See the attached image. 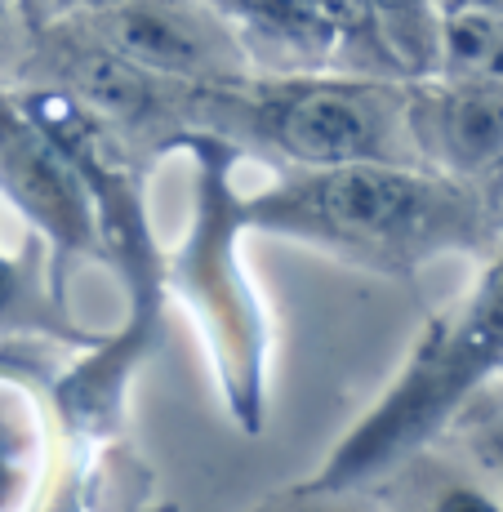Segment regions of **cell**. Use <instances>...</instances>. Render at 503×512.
Returning <instances> with one entry per match:
<instances>
[{
    "label": "cell",
    "mask_w": 503,
    "mask_h": 512,
    "mask_svg": "<svg viewBox=\"0 0 503 512\" xmlns=\"http://www.w3.org/2000/svg\"><path fill=\"white\" fill-rule=\"evenodd\" d=\"M250 121L281 156L303 170L348 161H388L392 107L379 85L366 81H276L259 85Z\"/></svg>",
    "instance_id": "cell-5"
},
{
    "label": "cell",
    "mask_w": 503,
    "mask_h": 512,
    "mask_svg": "<svg viewBox=\"0 0 503 512\" xmlns=\"http://www.w3.org/2000/svg\"><path fill=\"white\" fill-rule=\"evenodd\" d=\"M81 5H98V9H103V5H112V0H81Z\"/></svg>",
    "instance_id": "cell-18"
},
{
    "label": "cell",
    "mask_w": 503,
    "mask_h": 512,
    "mask_svg": "<svg viewBox=\"0 0 503 512\" xmlns=\"http://www.w3.org/2000/svg\"><path fill=\"white\" fill-rule=\"evenodd\" d=\"M437 63L450 76L503 81V18L486 9H450L437 27Z\"/></svg>",
    "instance_id": "cell-11"
},
{
    "label": "cell",
    "mask_w": 503,
    "mask_h": 512,
    "mask_svg": "<svg viewBox=\"0 0 503 512\" xmlns=\"http://www.w3.org/2000/svg\"><path fill=\"white\" fill-rule=\"evenodd\" d=\"M245 223L303 236L366 268H414L428 254L486 241V205L463 179L397 161H348L308 170L245 201Z\"/></svg>",
    "instance_id": "cell-1"
},
{
    "label": "cell",
    "mask_w": 503,
    "mask_h": 512,
    "mask_svg": "<svg viewBox=\"0 0 503 512\" xmlns=\"http://www.w3.org/2000/svg\"><path fill=\"white\" fill-rule=\"evenodd\" d=\"M0 187L49 236L54 250H98L90 187L81 183L63 147L27 116V107L5 94H0Z\"/></svg>",
    "instance_id": "cell-6"
},
{
    "label": "cell",
    "mask_w": 503,
    "mask_h": 512,
    "mask_svg": "<svg viewBox=\"0 0 503 512\" xmlns=\"http://www.w3.org/2000/svg\"><path fill=\"white\" fill-rule=\"evenodd\" d=\"M437 14H450V9H486V14H499L503 18V0H432Z\"/></svg>",
    "instance_id": "cell-17"
},
{
    "label": "cell",
    "mask_w": 503,
    "mask_h": 512,
    "mask_svg": "<svg viewBox=\"0 0 503 512\" xmlns=\"http://www.w3.org/2000/svg\"><path fill=\"white\" fill-rule=\"evenodd\" d=\"M174 147L192 152L196 165V219L174 254V277L187 290L201 326L210 334L214 370L223 379L232 415L241 428L263 423V321L245 272L236 268V228L245 223V201L232 187V152L219 139L187 134Z\"/></svg>",
    "instance_id": "cell-3"
},
{
    "label": "cell",
    "mask_w": 503,
    "mask_h": 512,
    "mask_svg": "<svg viewBox=\"0 0 503 512\" xmlns=\"http://www.w3.org/2000/svg\"><path fill=\"white\" fill-rule=\"evenodd\" d=\"M103 36L152 76L219 81L236 72V45L205 0H112Z\"/></svg>",
    "instance_id": "cell-7"
},
{
    "label": "cell",
    "mask_w": 503,
    "mask_h": 512,
    "mask_svg": "<svg viewBox=\"0 0 503 512\" xmlns=\"http://www.w3.org/2000/svg\"><path fill=\"white\" fill-rule=\"evenodd\" d=\"M32 423H27L18 410L0 406V508L14 504L18 490L32 477Z\"/></svg>",
    "instance_id": "cell-14"
},
{
    "label": "cell",
    "mask_w": 503,
    "mask_h": 512,
    "mask_svg": "<svg viewBox=\"0 0 503 512\" xmlns=\"http://www.w3.org/2000/svg\"><path fill=\"white\" fill-rule=\"evenodd\" d=\"M321 9L334 27V45L352 49V58H357L366 72L406 76V67H401L397 49H392L388 36H383V23H379L370 0H321Z\"/></svg>",
    "instance_id": "cell-13"
},
{
    "label": "cell",
    "mask_w": 503,
    "mask_h": 512,
    "mask_svg": "<svg viewBox=\"0 0 503 512\" xmlns=\"http://www.w3.org/2000/svg\"><path fill=\"white\" fill-rule=\"evenodd\" d=\"M23 326H45V317L36 312V303H32L23 263H14L5 250H0V334L23 330Z\"/></svg>",
    "instance_id": "cell-15"
},
{
    "label": "cell",
    "mask_w": 503,
    "mask_h": 512,
    "mask_svg": "<svg viewBox=\"0 0 503 512\" xmlns=\"http://www.w3.org/2000/svg\"><path fill=\"white\" fill-rule=\"evenodd\" d=\"M406 121L450 179L503 174V81L450 76L441 85H419L406 103Z\"/></svg>",
    "instance_id": "cell-8"
},
{
    "label": "cell",
    "mask_w": 503,
    "mask_h": 512,
    "mask_svg": "<svg viewBox=\"0 0 503 512\" xmlns=\"http://www.w3.org/2000/svg\"><path fill=\"white\" fill-rule=\"evenodd\" d=\"M205 5L241 27L250 45H268L294 58H325L334 49V27L321 0H205Z\"/></svg>",
    "instance_id": "cell-10"
},
{
    "label": "cell",
    "mask_w": 503,
    "mask_h": 512,
    "mask_svg": "<svg viewBox=\"0 0 503 512\" xmlns=\"http://www.w3.org/2000/svg\"><path fill=\"white\" fill-rule=\"evenodd\" d=\"M383 23V36L397 49L406 76H428L437 67V27L441 14L432 0H370Z\"/></svg>",
    "instance_id": "cell-12"
},
{
    "label": "cell",
    "mask_w": 503,
    "mask_h": 512,
    "mask_svg": "<svg viewBox=\"0 0 503 512\" xmlns=\"http://www.w3.org/2000/svg\"><path fill=\"white\" fill-rule=\"evenodd\" d=\"M481 450H486V459L495 464V472L503 477V419H490V428L481 432Z\"/></svg>",
    "instance_id": "cell-16"
},
{
    "label": "cell",
    "mask_w": 503,
    "mask_h": 512,
    "mask_svg": "<svg viewBox=\"0 0 503 512\" xmlns=\"http://www.w3.org/2000/svg\"><path fill=\"white\" fill-rule=\"evenodd\" d=\"M18 103L27 107L36 125L67 152V161L76 165L81 183L90 187L94 205V232L98 250L107 259H116V268L125 272L134 294V317L138 326L156 321V294H161V263H156V245L147 236V214H143V192L125 161L121 143H116L112 125L98 112L81 103V98L63 90H41L23 94Z\"/></svg>",
    "instance_id": "cell-4"
},
{
    "label": "cell",
    "mask_w": 503,
    "mask_h": 512,
    "mask_svg": "<svg viewBox=\"0 0 503 512\" xmlns=\"http://www.w3.org/2000/svg\"><path fill=\"white\" fill-rule=\"evenodd\" d=\"M0 23H5V0H0Z\"/></svg>",
    "instance_id": "cell-19"
},
{
    "label": "cell",
    "mask_w": 503,
    "mask_h": 512,
    "mask_svg": "<svg viewBox=\"0 0 503 512\" xmlns=\"http://www.w3.org/2000/svg\"><path fill=\"white\" fill-rule=\"evenodd\" d=\"M67 85L72 98H81L90 112H98L107 125H138L156 103L152 72H143L112 45H85L67 58Z\"/></svg>",
    "instance_id": "cell-9"
},
{
    "label": "cell",
    "mask_w": 503,
    "mask_h": 512,
    "mask_svg": "<svg viewBox=\"0 0 503 512\" xmlns=\"http://www.w3.org/2000/svg\"><path fill=\"white\" fill-rule=\"evenodd\" d=\"M499 370H503V250L481 272L468 303L437 317L428 334L414 343L401 379L339 441V450L330 455V464L317 472V481L308 490H325V495L352 490L361 481L388 472L392 464H401V459H410Z\"/></svg>",
    "instance_id": "cell-2"
}]
</instances>
